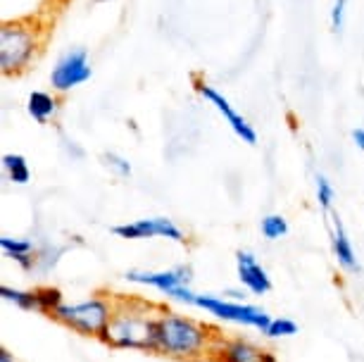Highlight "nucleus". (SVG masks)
Wrapping results in <instances>:
<instances>
[{
  "mask_svg": "<svg viewBox=\"0 0 364 362\" xmlns=\"http://www.w3.org/2000/svg\"><path fill=\"white\" fill-rule=\"evenodd\" d=\"M217 336L219 334L210 324L200 322V319L162 307L155 324L153 353L181 362L210 360Z\"/></svg>",
  "mask_w": 364,
  "mask_h": 362,
  "instance_id": "obj_1",
  "label": "nucleus"
},
{
  "mask_svg": "<svg viewBox=\"0 0 364 362\" xmlns=\"http://www.w3.org/2000/svg\"><path fill=\"white\" fill-rule=\"evenodd\" d=\"M162 307L148 300L119 296L114 298V310L109 324L102 334V344L114 351H141L153 353L155 348V324Z\"/></svg>",
  "mask_w": 364,
  "mask_h": 362,
  "instance_id": "obj_2",
  "label": "nucleus"
},
{
  "mask_svg": "<svg viewBox=\"0 0 364 362\" xmlns=\"http://www.w3.org/2000/svg\"><path fill=\"white\" fill-rule=\"evenodd\" d=\"M43 43L41 29L31 19H15L0 26V72L5 77H15L29 70L36 60L38 48Z\"/></svg>",
  "mask_w": 364,
  "mask_h": 362,
  "instance_id": "obj_3",
  "label": "nucleus"
},
{
  "mask_svg": "<svg viewBox=\"0 0 364 362\" xmlns=\"http://www.w3.org/2000/svg\"><path fill=\"white\" fill-rule=\"evenodd\" d=\"M114 310V298H107L105 293H93L79 303H63L53 312V319L67 329L81 334L88 339H102L109 317Z\"/></svg>",
  "mask_w": 364,
  "mask_h": 362,
  "instance_id": "obj_4",
  "label": "nucleus"
},
{
  "mask_svg": "<svg viewBox=\"0 0 364 362\" xmlns=\"http://www.w3.org/2000/svg\"><path fill=\"white\" fill-rule=\"evenodd\" d=\"M193 307H200L208 315H212L219 322L226 324H240V326H250V329L267 331V326L272 322V315L267 310L257 305H250L245 300H231L215 296V293H196Z\"/></svg>",
  "mask_w": 364,
  "mask_h": 362,
  "instance_id": "obj_5",
  "label": "nucleus"
},
{
  "mask_svg": "<svg viewBox=\"0 0 364 362\" xmlns=\"http://www.w3.org/2000/svg\"><path fill=\"white\" fill-rule=\"evenodd\" d=\"M112 234L127 241H143V238H167L178 245H186L188 236L174 220L169 217H143V220L124 222L112 227Z\"/></svg>",
  "mask_w": 364,
  "mask_h": 362,
  "instance_id": "obj_6",
  "label": "nucleus"
},
{
  "mask_svg": "<svg viewBox=\"0 0 364 362\" xmlns=\"http://www.w3.org/2000/svg\"><path fill=\"white\" fill-rule=\"evenodd\" d=\"M93 74L91 58H88L86 48H72L65 55L55 63L50 72V86L55 93H70L77 86L86 84Z\"/></svg>",
  "mask_w": 364,
  "mask_h": 362,
  "instance_id": "obj_7",
  "label": "nucleus"
},
{
  "mask_svg": "<svg viewBox=\"0 0 364 362\" xmlns=\"http://www.w3.org/2000/svg\"><path fill=\"white\" fill-rule=\"evenodd\" d=\"M196 91L200 93V98L208 100L210 105L215 107L219 115H222V117L226 119V124L231 127V132L236 134L240 141L248 143V146H257V132L252 129L250 122L231 105V100L226 98L219 88H215V86L208 84V81H203V79H196Z\"/></svg>",
  "mask_w": 364,
  "mask_h": 362,
  "instance_id": "obj_8",
  "label": "nucleus"
},
{
  "mask_svg": "<svg viewBox=\"0 0 364 362\" xmlns=\"http://www.w3.org/2000/svg\"><path fill=\"white\" fill-rule=\"evenodd\" d=\"M124 279L129 284L136 286H148V289H155L162 296H169L171 291L178 289V286H191V279H193V270L188 265H178V267L171 270H160V272H148V270H129Z\"/></svg>",
  "mask_w": 364,
  "mask_h": 362,
  "instance_id": "obj_9",
  "label": "nucleus"
},
{
  "mask_svg": "<svg viewBox=\"0 0 364 362\" xmlns=\"http://www.w3.org/2000/svg\"><path fill=\"white\" fill-rule=\"evenodd\" d=\"M236 275L238 282L245 291L252 293V296H267L274 284L269 272L264 270V265L257 260L255 252L250 250H238L236 252Z\"/></svg>",
  "mask_w": 364,
  "mask_h": 362,
  "instance_id": "obj_10",
  "label": "nucleus"
},
{
  "mask_svg": "<svg viewBox=\"0 0 364 362\" xmlns=\"http://www.w3.org/2000/svg\"><path fill=\"white\" fill-rule=\"evenodd\" d=\"M267 351L255 346L248 339L240 336H222L219 334L215 346H212L210 360L212 362H262Z\"/></svg>",
  "mask_w": 364,
  "mask_h": 362,
  "instance_id": "obj_11",
  "label": "nucleus"
},
{
  "mask_svg": "<svg viewBox=\"0 0 364 362\" xmlns=\"http://www.w3.org/2000/svg\"><path fill=\"white\" fill-rule=\"evenodd\" d=\"M331 250H333V257L338 262V267L348 275H357L362 270L360 260H357V250L353 241H350L348 231H346V224L341 222L338 215H331Z\"/></svg>",
  "mask_w": 364,
  "mask_h": 362,
  "instance_id": "obj_12",
  "label": "nucleus"
},
{
  "mask_svg": "<svg viewBox=\"0 0 364 362\" xmlns=\"http://www.w3.org/2000/svg\"><path fill=\"white\" fill-rule=\"evenodd\" d=\"M0 250L5 252V257H10L12 262H17L24 272L36 267V245L29 238H15V236H0Z\"/></svg>",
  "mask_w": 364,
  "mask_h": 362,
  "instance_id": "obj_13",
  "label": "nucleus"
},
{
  "mask_svg": "<svg viewBox=\"0 0 364 362\" xmlns=\"http://www.w3.org/2000/svg\"><path fill=\"white\" fill-rule=\"evenodd\" d=\"M60 110V102L53 93L48 91H31L26 98V112L36 124H48L50 119H55V115Z\"/></svg>",
  "mask_w": 364,
  "mask_h": 362,
  "instance_id": "obj_14",
  "label": "nucleus"
},
{
  "mask_svg": "<svg viewBox=\"0 0 364 362\" xmlns=\"http://www.w3.org/2000/svg\"><path fill=\"white\" fill-rule=\"evenodd\" d=\"M0 298L12 303L24 312H38V291L36 289H17V286H0Z\"/></svg>",
  "mask_w": 364,
  "mask_h": 362,
  "instance_id": "obj_15",
  "label": "nucleus"
},
{
  "mask_svg": "<svg viewBox=\"0 0 364 362\" xmlns=\"http://www.w3.org/2000/svg\"><path fill=\"white\" fill-rule=\"evenodd\" d=\"M3 169L8 174V179L17 186H26L31 181V167L26 162L24 155L19 153H5L3 155Z\"/></svg>",
  "mask_w": 364,
  "mask_h": 362,
  "instance_id": "obj_16",
  "label": "nucleus"
},
{
  "mask_svg": "<svg viewBox=\"0 0 364 362\" xmlns=\"http://www.w3.org/2000/svg\"><path fill=\"white\" fill-rule=\"evenodd\" d=\"M259 231H262V236L267 238V241H281V238L288 236L291 227H288V220L284 215L272 213V215L262 217V222H259Z\"/></svg>",
  "mask_w": 364,
  "mask_h": 362,
  "instance_id": "obj_17",
  "label": "nucleus"
},
{
  "mask_svg": "<svg viewBox=\"0 0 364 362\" xmlns=\"http://www.w3.org/2000/svg\"><path fill=\"white\" fill-rule=\"evenodd\" d=\"M314 193H317V205L324 213H331L336 203V186L326 174L314 176Z\"/></svg>",
  "mask_w": 364,
  "mask_h": 362,
  "instance_id": "obj_18",
  "label": "nucleus"
},
{
  "mask_svg": "<svg viewBox=\"0 0 364 362\" xmlns=\"http://www.w3.org/2000/svg\"><path fill=\"white\" fill-rule=\"evenodd\" d=\"M36 291H38V312L41 315L53 317V312L65 303L63 291L55 289V286H41Z\"/></svg>",
  "mask_w": 364,
  "mask_h": 362,
  "instance_id": "obj_19",
  "label": "nucleus"
},
{
  "mask_svg": "<svg viewBox=\"0 0 364 362\" xmlns=\"http://www.w3.org/2000/svg\"><path fill=\"white\" fill-rule=\"evenodd\" d=\"M295 334H298V324H295L291 317H272V322H269V326H267L264 336L288 339V336H295Z\"/></svg>",
  "mask_w": 364,
  "mask_h": 362,
  "instance_id": "obj_20",
  "label": "nucleus"
},
{
  "mask_svg": "<svg viewBox=\"0 0 364 362\" xmlns=\"http://www.w3.org/2000/svg\"><path fill=\"white\" fill-rule=\"evenodd\" d=\"M346 17H348V0H333L331 15H328L333 33H343V29H346Z\"/></svg>",
  "mask_w": 364,
  "mask_h": 362,
  "instance_id": "obj_21",
  "label": "nucleus"
},
{
  "mask_svg": "<svg viewBox=\"0 0 364 362\" xmlns=\"http://www.w3.org/2000/svg\"><path fill=\"white\" fill-rule=\"evenodd\" d=\"M102 160H105V165L112 169L117 176H122V179H127V176H132V162L127 158H122V155L117 153H105L102 155Z\"/></svg>",
  "mask_w": 364,
  "mask_h": 362,
  "instance_id": "obj_22",
  "label": "nucleus"
},
{
  "mask_svg": "<svg viewBox=\"0 0 364 362\" xmlns=\"http://www.w3.org/2000/svg\"><path fill=\"white\" fill-rule=\"evenodd\" d=\"M350 136H353V143H355V146L364 153V127L353 129V134H350Z\"/></svg>",
  "mask_w": 364,
  "mask_h": 362,
  "instance_id": "obj_23",
  "label": "nucleus"
},
{
  "mask_svg": "<svg viewBox=\"0 0 364 362\" xmlns=\"http://www.w3.org/2000/svg\"><path fill=\"white\" fill-rule=\"evenodd\" d=\"M0 362H17L15 355H12L8 348H0Z\"/></svg>",
  "mask_w": 364,
  "mask_h": 362,
  "instance_id": "obj_24",
  "label": "nucleus"
},
{
  "mask_svg": "<svg viewBox=\"0 0 364 362\" xmlns=\"http://www.w3.org/2000/svg\"><path fill=\"white\" fill-rule=\"evenodd\" d=\"M262 362H277V358H274V355H272V353H267Z\"/></svg>",
  "mask_w": 364,
  "mask_h": 362,
  "instance_id": "obj_25",
  "label": "nucleus"
},
{
  "mask_svg": "<svg viewBox=\"0 0 364 362\" xmlns=\"http://www.w3.org/2000/svg\"><path fill=\"white\" fill-rule=\"evenodd\" d=\"M93 3H109V0H93Z\"/></svg>",
  "mask_w": 364,
  "mask_h": 362,
  "instance_id": "obj_26",
  "label": "nucleus"
}]
</instances>
